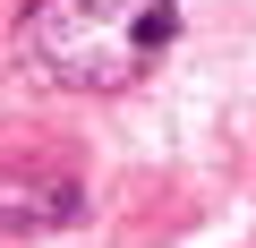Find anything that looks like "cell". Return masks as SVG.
Wrapping results in <instances>:
<instances>
[{"mask_svg": "<svg viewBox=\"0 0 256 248\" xmlns=\"http://www.w3.org/2000/svg\"><path fill=\"white\" fill-rule=\"evenodd\" d=\"M180 35V0H34L18 69L52 94H128Z\"/></svg>", "mask_w": 256, "mask_h": 248, "instance_id": "1", "label": "cell"}, {"mask_svg": "<svg viewBox=\"0 0 256 248\" xmlns=\"http://www.w3.org/2000/svg\"><path fill=\"white\" fill-rule=\"evenodd\" d=\"M68 214H77V180H52V171L0 180V231H52Z\"/></svg>", "mask_w": 256, "mask_h": 248, "instance_id": "2", "label": "cell"}]
</instances>
